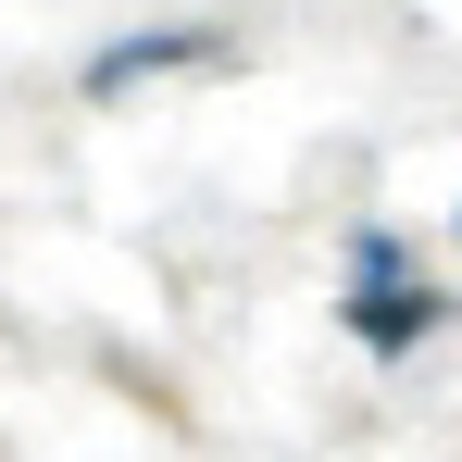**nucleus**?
<instances>
[{
    "label": "nucleus",
    "instance_id": "1",
    "mask_svg": "<svg viewBox=\"0 0 462 462\" xmlns=\"http://www.w3.org/2000/svg\"><path fill=\"white\" fill-rule=\"evenodd\" d=\"M425 325H438V300L400 275V250H387V237H363V337H375V350H412Z\"/></svg>",
    "mask_w": 462,
    "mask_h": 462
},
{
    "label": "nucleus",
    "instance_id": "2",
    "mask_svg": "<svg viewBox=\"0 0 462 462\" xmlns=\"http://www.w3.org/2000/svg\"><path fill=\"white\" fill-rule=\"evenodd\" d=\"M162 63H200V38H138V51H100V76H88V88H138V76H162Z\"/></svg>",
    "mask_w": 462,
    "mask_h": 462
}]
</instances>
